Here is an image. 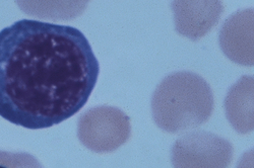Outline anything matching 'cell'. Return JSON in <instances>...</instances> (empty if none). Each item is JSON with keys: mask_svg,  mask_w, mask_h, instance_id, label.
<instances>
[{"mask_svg": "<svg viewBox=\"0 0 254 168\" xmlns=\"http://www.w3.org/2000/svg\"><path fill=\"white\" fill-rule=\"evenodd\" d=\"M99 72L79 30L17 20L0 31V117L31 130L58 125L84 107Z\"/></svg>", "mask_w": 254, "mask_h": 168, "instance_id": "cell-1", "label": "cell"}, {"mask_svg": "<svg viewBox=\"0 0 254 168\" xmlns=\"http://www.w3.org/2000/svg\"><path fill=\"white\" fill-rule=\"evenodd\" d=\"M151 106L158 127L168 133H178L206 123L213 114L215 100L203 77L191 71H176L159 83Z\"/></svg>", "mask_w": 254, "mask_h": 168, "instance_id": "cell-2", "label": "cell"}, {"mask_svg": "<svg viewBox=\"0 0 254 168\" xmlns=\"http://www.w3.org/2000/svg\"><path fill=\"white\" fill-rule=\"evenodd\" d=\"M232 159L231 142L206 131L183 135L175 141L171 151L174 168H228Z\"/></svg>", "mask_w": 254, "mask_h": 168, "instance_id": "cell-3", "label": "cell"}, {"mask_svg": "<svg viewBox=\"0 0 254 168\" xmlns=\"http://www.w3.org/2000/svg\"><path fill=\"white\" fill-rule=\"evenodd\" d=\"M84 118L82 140L96 150L113 151L131 135L130 119L119 109H96Z\"/></svg>", "mask_w": 254, "mask_h": 168, "instance_id": "cell-4", "label": "cell"}, {"mask_svg": "<svg viewBox=\"0 0 254 168\" xmlns=\"http://www.w3.org/2000/svg\"><path fill=\"white\" fill-rule=\"evenodd\" d=\"M253 8L240 9L225 20L219 35L224 54L240 65L253 66Z\"/></svg>", "mask_w": 254, "mask_h": 168, "instance_id": "cell-5", "label": "cell"}, {"mask_svg": "<svg viewBox=\"0 0 254 168\" xmlns=\"http://www.w3.org/2000/svg\"><path fill=\"white\" fill-rule=\"evenodd\" d=\"M176 32L192 41L206 35L224 11L222 1H172Z\"/></svg>", "mask_w": 254, "mask_h": 168, "instance_id": "cell-6", "label": "cell"}, {"mask_svg": "<svg viewBox=\"0 0 254 168\" xmlns=\"http://www.w3.org/2000/svg\"><path fill=\"white\" fill-rule=\"evenodd\" d=\"M226 116L240 134L253 130V76H242L225 98Z\"/></svg>", "mask_w": 254, "mask_h": 168, "instance_id": "cell-7", "label": "cell"}, {"mask_svg": "<svg viewBox=\"0 0 254 168\" xmlns=\"http://www.w3.org/2000/svg\"><path fill=\"white\" fill-rule=\"evenodd\" d=\"M0 168H45L32 154L0 150Z\"/></svg>", "mask_w": 254, "mask_h": 168, "instance_id": "cell-8", "label": "cell"}]
</instances>
